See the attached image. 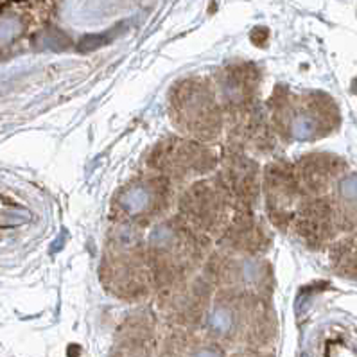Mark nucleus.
Masks as SVG:
<instances>
[{
	"instance_id": "obj_4",
	"label": "nucleus",
	"mask_w": 357,
	"mask_h": 357,
	"mask_svg": "<svg viewBox=\"0 0 357 357\" xmlns=\"http://www.w3.org/2000/svg\"><path fill=\"white\" fill-rule=\"evenodd\" d=\"M172 119L180 130L199 140H211L221 130L215 97L202 81L180 83L171 97Z\"/></svg>"
},
{
	"instance_id": "obj_12",
	"label": "nucleus",
	"mask_w": 357,
	"mask_h": 357,
	"mask_svg": "<svg viewBox=\"0 0 357 357\" xmlns=\"http://www.w3.org/2000/svg\"><path fill=\"white\" fill-rule=\"evenodd\" d=\"M112 357H151L149 350L140 343H128L117 350Z\"/></svg>"
},
{
	"instance_id": "obj_5",
	"label": "nucleus",
	"mask_w": 357,
	"mask_h": 357,
	"mask_svg": "<svg viewBox=\"0 0 357 357\" xmlns=\"http://www.w3.org/2000/svg\"><path fill=\"white\" fill-rule=\"evenodd\" d=\"M101 271L102 280L109 289L122 296H135L147 286L151 268L147 252L139 241L133 236L121 234L109 244Z\"/></svg>"
},
{
	"instance_id": "obj_1",
	"label": "nucleus",
	"mask_w": 357,
	"mask_h": 357,
	"mask_svg": "<svg viewBox=\"0 0 357 357\" xmlns=\"http://www.w3.org/2000/svg\"><path fill=\"white\" fill-rule=\"evenodd\" d=\"M215 341L231 347L257 349L273 337V318L262 298L252 294L221 293L206 318Z\"/></svg>"
},
{
	"instance_id": "obj_9",
	"label": "nucleus",
	"mask_w": 357,
	"mask_h": 357,
	"mask_svg": "<svg viewBox=\"0 0 357 357\" xmlns=\"http://www.w3.org/2000/svg\"><path fill=\"white\" fill-rule=\"evenodd\" d=\"M156 160L160 169L176 174H187V172H198V169L205 167V160H208V155L203 147L196 146L194 142L174 140L164 149H160Z\"/></svg>"
},
{
	"instance_id": "obj_7",
	"label": "nucleus",
	"mask_w": 357,
	"mask_h": 357,
	"mask_svg": "<svg viewBox=\"0 0 357 357\" xmlns=\"http://www.w3.org/2000/svg\"><path fill=\"white\" fill-rule=\"evenodd\" d=\"M115 205L119 214L128 221H147L167 205V181L162 178L133 181L117 194Z\"/></svg>"
},
{
	"instance_id": "obj_3",
	"label": "nucleus",
	"mask_w": 357,
	"mask_h": 357,
	"mask_svg": "<svg viewBox=\"0 0 357 357\" xmlns=\"http://www.w3.org/2000/svg\"><path fill=\"white\" fill-rule=\"evenodd\" d=\"M273 121L293 140L321 139L337 126V108L331 97L318 92L273 96Z\"/></svg>"
},
{
	"instance_id": "obj_8",
	"label": "nucleus",
	"mask_w": 357,
	"mask_h": 357,
	"mask_svg": "<svg viewBox=\"0 0 357 357\" xmlns=\"http://www.w3.org/2000/svg\"><path fill=\"white\" fill-rule=\"evenodd\" d=\"M183 211L205 230H215L225 218V198L208 183H199L183 199Z\"/></svg>"
},
{
	"instance_id": "obj_2",
	"label": "nucleus",
	"mask_w": 357,
	"mask_h": 357,
	"mask_svg": "<svg viewBox=\"0 0 357 357\" xmlns=\"http://www.w3.org/2000/svg\"><path fill=\"white\" fill-rule=\"evenodd\" d=\"M147 261L162 286L172 289L196 271L202 261V246L185 225L169 221L153 231Z\"/></svg>"
},
{
	"instance_id": "obj_13",
	"label": "nucleus",
	"mask_w": 357,
	"mask_h": 357,
	"mask_svg": "<svg viewBox=\"0 0 357 357\" xmlns=\"http://www.w3.org/2000/svg\"><path fill=\"white\" fill-rule=\"evenodd\" d=\"M236 357H262V356H257V354H243V356H236Z\"/></svg>"
},
{
	"instance_id": "obj_11",
	"label": "nucleus",
	"mask_w": 357,
	"mask_h": 357,
	"mask_svg": "<svg viewBox=\"0 0 357 357\" xmlns=\"http://www.w3.org/2000/svg\"><path fill=\"white\" fill-rule=\"evenodd\" d=\"M255 81H253V70L248 67L231 68L227 72L225 79L221 81V93L223 101L231 106H244L250 101Z\"/></svg>"
},
{
	"instance_id": "obj_6",
	"label": "nucleus",
	"mask_w": 357,
	"mask_h": 357,
	"mask_svg": "<svg viewBox=\"0 0 357 357\" xmlns=\"http://www.w3.org/2000/svg\"><path fill=\"white\" fill-rule=\"evenodd\" d=\"M214 275L219 284L228 287V293L268 296L273 289L271 269L261 259L246 255H219L214 261Z\"/></svg>"
},
{
	"instance_id": "obj_10",
	"label": "nucleus",
	"mask_w": 357,
	"mask_h": 357,
	"mask_svg": "<svg viewBox=\"0 0 357 357\" xmlns=\"http://www.w3.org/2000/svg\"><path fill=\"white\" fill-rule=\"evenodd\" d=\"M160 357H221V354L215 344L202 337L187 332H176L165 341Z\"/></svg>"
}]
</instances>
